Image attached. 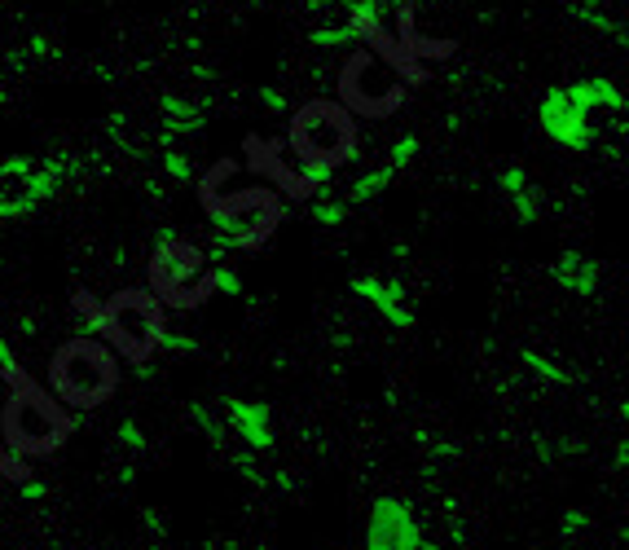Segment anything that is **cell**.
Instances as JSON below:
<instances>
[{"label":"cell","instance_id":"obj_11","mask_svg":"<svg viewBox=\"0 0 629 550\" xmlns=\"http://www.w3.org/2000/svg\"><path fill=\"white\" fill-rule=\"evenodd\" d=\"M352 291L361 295V300H370L374 308H379L383 317H388L392 326H414V313H410V304H405V291L396 282H379V278H357L352 282Z\"/></svg>","mask_w":629,"mask_h":550},{"label":"cell","instance_id":"obj_5","mask_svg":"<svg viewBox=\"0 0 629 550\" xmlns=\"http://www.w3.org/2000/svg\"><path fill=\"white\" fill-rule=\"evenodd\" d=\"M203 198L207 216L216 225V256L220 251H260L273 238V229L282 225V198L269 185H247V190H229V194H207Z\"/></svg>","mask_w":629,"mask_h":550},{"label":"cell","instance_id":"obj_6","mask_svg":"<svg viewBox=\"0 0 629 550\" xmlns=\"http://www.w3.org/2000/svg\"><path fill=\"white\" fill-rule=\"evenodd\" d=\"M146 291L163 308H198L216 295L212 256L185 238H168L150 256V286Z\"/></svg>","mask_w":629,"mask_h":550},{"label":"cell","instance_id":"obj_16","mask_svg":"<svg viewBox=\"0 0 629 550\" xmlns=\"http://www.w3.org/2000/svg\"><path fill=\"white\" fill-rule=\"evenodd\" d=\"M119 436H124V445H132V449H141V445H146V440H141V432H137V427H132V423H124V427H119Z\"/></svg>","mask_w":629,"mask_h":550},{"label":"cell","instance_id":"obj_8","mask_svg":"<svg viewBox=\"0 0 629 550\" xmlns=\"http://www.w3.org/2000/svg\"><path fill=\"white\" fill-rule=\"evenodd\" d=\"M366 550H423V528L410 502L379 498L366 524Z\"/></svg>","mask_w":629,"mask_h":550},{"label":"cell","instance_id":"obj_9","mask_svg":"<svg viewBox=\"0 0 629 550\" xmlns=\"http://www.w3.org/2000/svg\"><path fill=\"white\" fill-rule=\"evenodd\" d=\"M225 418H229V427H234L238 440L251 449V454H264V449H273L269 405H260V401H238V396H229V401H225Z\"/></svg>","mask_w":629,"mask_h":550},{"label":"cell","instance_id":"obj_10","mask_svg":"<svg viewBox=\"0 0 629 550\" xmlns=\"http://www.w3.org/2000/svg\"><path fill=\"white\" fill-rule=\"evenodd\" d=\"M542 124L555 141H564V146H586V115H581L577 106L568 102V93H550L546 106H542Z\"/></svg>","mask_w":629,"mask_h":550},{"label":"cell","instance_id":"obj_2","mask_svg":"<svg viewBox=\"0 0 629 550\" xmlns=\"http://www.w3.org/2000/svg\"><path fill=\"white\" fill-rule=\"evenodd\" d=\"M286 159L300 172L330 176L335 168L357 159L361 146V128L335 97H313V102L295 106L291 128H286Z\"/></svg>","mask_w":629,"mask_h":550},{"label":"cell","instance_id":"obj_4","mask_svg":"<svg viewBox=\"0 0 629 550\" xmlns=\"http://www.w3.org/2000/svg\"><path fill=\"white\" fill-rule=\"evenodd\" d=\"M119 357L102 339L80 335L49 357V396L62 410H97L119 392Z\"/></svg>","mask_w":629,"mask_h":550},{"label":"cell","instance_id":"obj_12","mask_svg":"<svg viewBox=\"0 0 629 550\" xmlns=\"http://www.w3.org/2000/svg\"><path fill=\"white\" fill-rule=\"evenodd\" d=\"M555 278L564 291H577V295H590L599 286V264L586 260V256H564L555 264Z\"/></svg>","mask_w":629,"mask_h":550},{"label":"cell","instance_id":"obj_15","mask_svg":"<svg viewBox=\"0 0 629 550\" xmlns=\"http://www.w3.org/2000/svg\"><path fill=\"white\" fill-rule=\"evenodd\" d=\"M344 212H348L344 203H322V207H317V220H322V225H339V220H344Z\"/></svg>","mask_w":629,"mask_h":550},{"label":"cell","instance_id":"obj_3","mask_svg":"<svg viewBox=\"0 0 629 550\" xmlns=\"http://www.w3.org/2000/svg\"><path fill=\"white\" fill-rule=\"evenodd\" d=\"M75 418L71 410H62L49 396V388H40L31 374H22L18 383H9L5 410H0V436H5V454L14 458H49L58 454L71 436Z\"/></svg>","mask_w":629,"mask_h":550},{"label":"cell","instance_id":"obj_14","mask_svg":"<svg viewBox=\"0 0 629 550\" xmlns=\"http://www.w3.org/2000/svg\"><path fill=\"white\" fill-rule=\"evenodd\" d=\"M5 476H14V480H27L31 476V467L22 458H14V454H0V480Z\"/></svg>","mask_w":629,"mask_h":550},{"label":"cell","instance_id":"obj_7","mask_svg":"<svg viewBox=\"0 0 629 550\" xmlns=\"http://www.w3.org/2000/svg\"><path fill=\"white\" fill-rule=\"evenodd\" d=\"M339 106L352 119H388L405 106V84L388 62H379L370 49H352L348 62L339 66Z\"/></svg>","mask_w":629,"mask_h":550},{"label":"cell","instance_id":"obj_13","mask_svg":"<svg viewBox=\"0 0 629 550\" xmlns=\"http://www.w3.org/2000/svg\"><path fill=\"white\" fill-rule=\"evenodd\" d=\"M524 361H528V366H533L537 374H546L550 383H564V388H572V383H577V374H572V370L555 366V361H546V357H537V352H524Z\"/></svg>","mask_w":629,"mask_h":550},{"label":"cell","instance_id":"obj_1","mask_svg":"<svg viewBox=\"0 0 629 550\" xmlns=\"http://www.w3.org/2000/svg\"><path fill=\"white\" fill-rule=\"evenodd\" d=\"M71 304L88 322L93 339H102L119 361H132V366H146L159 352L163 335H168V308L154 300L146 286H124V291H115L102 304L88 291H75Z\"/></svg>","mask_w":629,"mask_h":550}]
</instances>
